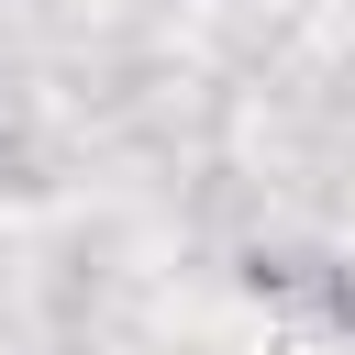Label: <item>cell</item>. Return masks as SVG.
Wrapping results in <instances>:
<instances>
[]
</instances>
